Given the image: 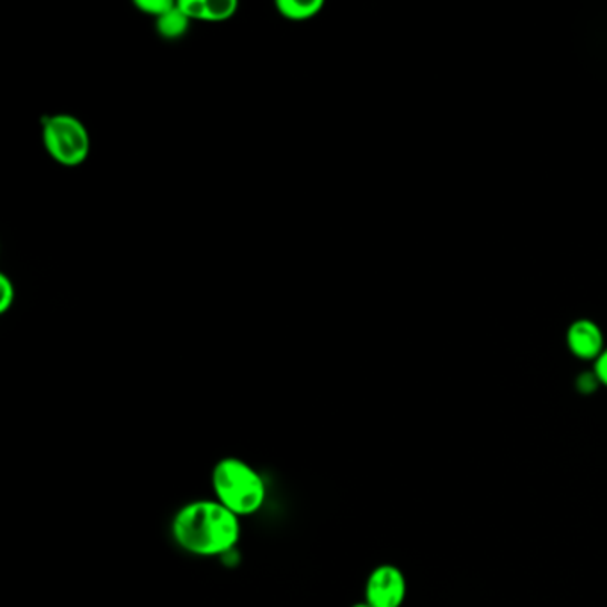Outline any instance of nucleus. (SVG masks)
Masks as SVG:
<instances>
[{"label": "nucleus", "mask_w": 607, "mask_h": 607, "mask_svg": "<svg viewBox=\"0 0 607 607\" xmlns=\"http://www.w3.org/2000/svg\"><path fill=\"white\" fill-rule=\"evenodd\" d=\"M235 0H208V20L205 22H225L237 11Z\"/></svg>", "instance_id": "6e6552de"}, {"label": "nucleus", "mask_w": 607, "mask_h": 607, "mask_svg": "<svg viewBox=\"0 0 607 607\" xmlns=\"http://www.w3.org/2000/svg\"><path fill=\"white\" fill-rule=\"evenodd\" d=\"M43 143L50 158L63 166H79L91 150L90 132L81 120L70 114H54L41 120Z\"/></svg>", "instance_id": "7ed1b4c3"}, {"label": "nucleus", "mask_w": 607, "mask_h": 607, "mask_svg": "<svg viewBox=\"0 0 607 607\" xmlns=\"http://www.w3.org/2000/svg\"><path fill=\"white\" fill-rule=\"evenodd\" d=\"M212 488L217 503L237 517L253 515L266 503V483L252 465L239 458H223L212 471Z\"/></svg>", "instance_id": "f03ea898"}, {"label": "nucleus", "mask_w": 607, "mask_h": 607, "mask_svg": "<svg viewBox=\"0 0 607 607\" xmlns=\"http://www.w3.org/2000/svg\"><path fill=\"white\" fill-rule=\"evenodd\" d=\"M594 374L597 382L607 388V347L604 350L603 355L595 361Z\"/></svg>", "instance_id": "f8f14e48"}, {"label": "nucleus", "mask_w": 607, "mask_h": 607, "mask_svg": "<svg viewBox=\"0 0 607 607\" xmlns=\"http://www.w3.org/2000/svg\"><path fill=\"white\" fill-rule=\"evenodd\" d=\"M276 10L284 19L293 20V22H305V20L314 19L315 14H320L323 10L321 0H308V2H297V0H279Z\"/></svg>", "instance_id": "423d86ee"}, {"label": "nucleus", "mask_w": 607, "mask_h": 607, "mask_svg": "<svg viewBox=\"0 0 607 607\" xmlns=\"http://www.w3.org/2000/svg\"><path fill=\"white\" fill-rule=\"evenodd\" d=\"M175 6V2H171V0H135L138 10L150 14V17H155V19H161L162 14H166Z\"/></svg>", "instance_id": "1a4fd4ad"}, {"label": "nucleus", "mask_w": 607, "mask_h": 607, "mask_svg": "<svg viewBox=\"0 0 607 607\" xmlns=\"http://www.w3.org/2000/svg\"><path fill=\"white\" fill-rule=\"evenodd\" d=\"M567 346L571 355L579 361H597L606 350L603 330L589 320H579L570 324L567 332Z\"/></svg>", "instance_id": "39448f33"}, {"label": "nucleus", "mask_w": 607, "mask_h": 607, "mask_svg": "<svg viewBox=\"0 0 607 607\" xmlns=\"http://www.w3.org/2000/svg\"><path fill=\"white\" fill-rule=\"evenodd\" d=\"M176 8L190 20H208V0H181Z\"/></svg>", "instance_id": "9d476101"}, {"label": "nucleus", "mask_w": 607, "mask_h": 607, "mask_svg": "<svg viewBox=\"0 0 607 607\" xmlns=\"http://www.w3.org/2000/svg\"><path fill=\"white\" fill-rule=\"evenodd\" d=\"M352 607H371V606L367 603H358V604H353Z\"/></svg>", "instance_id": "ddd939ff"}, {"label": "nucleus", "mask_w": 607, "mask_h": 607, "mask_svg": "<svg viewBox=\"0 0 607 607\" xmlns=\"http://www.w3.org/2000/svg\"><path fill=\"white\" fill-rule=\"evenodd\" d=\"M406 598V577L394 565H380L365 583V603L371 607H401Z\"/></svg>", "instance_id": "20e7f679"}, {"label": "nucleus", "mask_w": 607, "mask_h": 607, "mask_svg": "<svg viewBox=\"0 0 607 607\" xmlns=\"http://www.w3.org/2000/svg\"><path fill=\"white\" fill-rule=\"evenodd\" d=\"M191 20L182 13L179 8L168 11L166 14H162L161 19L155 22L159 34L168 40H176V38L184 37L188 29H190Z\"/></svg>", "instance_id": "0eeeda50"}, {"label": "nucleus", "mask_w": 607, "mask_h": 607, "mask_svg": "<svg viewBox=\"0 0 607 607\" xmlns=\"http://www.w3.org/2000/svg\"><path fill=\"white\" fill-rule=\"evenodd\" d=\"M14 285L6 275H0V314L10 311L14 303Z\"/></svg>", "instance_id": "9b49d317"}, {"label": "nucleus", "mask_w": 607, "mask_h": 607, "mask_svg": "<svg viewBox=\"0 0 607 607\" xmlns=\"http://www.w3.org/2000/svg\"><path fill=\"white\" fill-rule=\"evenodd\" d=\"M171 533L185 553L211 558L235 549L241 538V523L235 513L216 499L193 500L175 513Z\"/></svg>", "instance_id": "f257e3e1"}]
</instances>
